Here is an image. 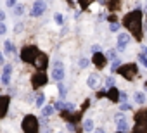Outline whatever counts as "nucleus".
<instances>
[{"label":"nucleus","instance_id":"4","mask_svg":"<svg viewBox=\"0 0 147 133\" xmlns=\"http://www.w3.org/2000/svg\"><path fill=\"white\" fill-rule=\"evenodd\" d=\"M52 78H54L55 81H59V83L64 80V66H62L61 60L54 62V68H52Z\"/></svg>","mask_w":147,"mask_h":133},{"label":"nucleus","instance_id":"22","mask_svg":"<svg viewBox=\"0 0 147 133\" xmlns=\"http://www.w3.org/2000/svg\"><path fill=\"white\" fill-rule=\"evenodd\" d=\"M106 59H109V60H116V52L114 50H109V52H106Z\"/></svg>","mask_w":147,"mask_h":133},{"label":"nucleus","instance_id":"29","mask_svg":"<svg viewBox=\"0 0 147 133\" xmlns=\"http://www.w3.org/2000/svg\"><path fill=\"white\" fill-rule=\"evenodd\" d=\"M109 30H111V31H118V30H119V24H118V23H113V24L109 26Z\"/></svg>","mask_w":147,"mask_h":133},{"label":"nucleus","instance_id":"25","mask_svg":"<svg viewBox=\"0 0 147 133\" xmlns=\"http://www.w3.org/2000/svg\"><path fill=\"white\" fill-rule=\"evenodd\" d=\"M78 64H80V68H87V66H88V64H90V60H88V59H83V57H82V59H80V62H78Z\"/></svg>","mask_w":147,"mask_h":133},{"label":"nucleus","instance_id":"26","mask_svg":"<svg viewBox=\"0 0 147 133\" xmlns=\"http://www.w3.org/2000/svg\"><path fill=\"white\" fill-rule=\"evenodd\" d=\"M59 90H61V99H64L66 97V87L62 83H59Z\"/></svg>","mask_w":147,"mask_h":133},{"label":"nucleus","instance_id":"5","mask_svg":"<svg viewBox=\"0 0 147 133\" xmlns=\"http://www.w3.org/2000/svg\"><path fill=\"white\" fill-rule=\"evenodd\" d=\"M45 9H47V4L45 2H42V0H38V2H35L33 4V7H31V16L33 17H38V16H42L43 12H45Z\"/></svg>","mask_w":147,"mask_h":133},{"label":"nucleus","instance_id":"32","mask_svg":"<svg viewBox=\"0 0 147 133\" xmlns=\"http://www.w3.org/2000/svg\"><path fill=\"white\" fill-rule=\"evenodd\" d=\"M119 109H121V111H128V109H130V105H128V104H121V107H119Z\"/></svg>","mask_w":147,"mask_h":133},{"label":"nucleus","instance_id":"3","mask_svg":"<svg viewBox=\"0 0 147 133\" xmlns=\"http://www.w3.org/2000/svg\"><path fill=\"white\" fill-rule=\"evenodd\" d=\"M42 54H38V50L35 47H26L23 50V60L26 62H35V59H40Z\"/></svg>","mask_w":147,"mask_h":133},{"label":"nucleus","instance_id":"2","mask_svg":"<svg viewBox=\"0 0 147 133\" xmlns=\"http://www.w3.org/2000/svg\"><path fill=\"white\" fill-rule=\"evenodd\" d=\"M23 131L24 133H38V123L35 116H26L23 119Z\"/></svg>","mask_w":147,"mask_h":133},{"label":"nucleus","instance_id":"20","mask_svg":"<svg viewBox=\"0 0 147 133\" xmlns=\"http://www.w3.org/2000/svg\"><path fill=\"white\" fill-rule=\"evenodd\" d=\"M106 87H107L109 90L114 88V78H113V76H107V78H106Z\"/></svg>","mask_w":147,"mask_h":133},{"label":"nucleus","instance_id":"6","mask_svg":"<svg viewBox=\"0 0 147 133\" xmlns=\"http://www.w3.org/2000/svg\"><path fill=\"white\" fill-rule=\"evenodd\" d=\"M114 121H116L119 131H126V130H128V121H126L125 114H116V116H114Z\"/></svg>","mask_w":147,"mask_h":133},{"label":"nucleus","instance_id":"28","mask_svg":"<svg viewBox=\"0 0 147 133\" xmlns=\"http://www.w3.org/2000/svg\"><path fill=\"white\" fill-rule=\"evenodd\" d=\"M5 31H7V26H5V23H0V35H5Z\"/></svg>","mask_w":147,"mask_h":133},{"label":"nucleus","instance_id":"19","mask_svg":"<svg viewBox=\"0 0 147 133\" xmlns=\"http://www.w3.org/2000/svg\"><path fill=\"white\" fill-rule=\"evenodd\" d=\"M45 104V95L43 93H38L36 95V107H42Z\"/></svg>","mask_w":147,"mask_h":133},{"label":"nucleus","instance_id":"9","mask_svg":"<svg viewBox=\"0 0 147 133\" xmlns=\"http://www.w3.org/2000/svg\"><path fill=\"white\" fill-rule=\"evenodd\" d=\"M135 73H137V68H135L133 64H128V66H125V69H121V75L125 78H128V80H131Z\"/></svg>","mask_w":147,"mask_h":133},{"label":"nucleus","instance_id":"27","mask_svg":"<svg viewBox=\"0 0 147 133\" xmlns=\"http://www.w3.org/2000/svg\"><path fill=\"white\" fill-rule=\"evenodd\" d=\"M119 100H121L123 104H126V100H128V95H126L125 92H119Z\"/></svg>","mask_w":147,"mask_h":133},{"label":"nucleus","instance_id":"36","mask_svg":"<svg viewBox=\"0 0 147 133\" xmlns=\"http://www.w3.org/2000/svg\"><path fill=\"white\" fill-rule=\"evenodd\" d=\"M145 7H147V5H145Z\"/></svg>","mask_w":147,"mask_h":133},{"label":"nucleus","instance_id":"35","mask_svg":"<svg viewBox=\"0 0 147 133\" xmlns=\"http://www.w3.org/2000/svg\"><path fill=\"white\" fill-rule=\"evenodd\" d=\"M118 133H123V131H118Z\"/></svg>","mask_w":147,"mask_h":133},{"label":"nucleus","instance_id":"18","mask_svg":"<svg viewBox=\"0 0 147 133\" xmlns=\"http://www.w3.org/2000/svg\"><path fill=\"white\" fill-rule=\"evenodd\" d=\"M109 99H111V100H119V92H118L116 88H111V90H109Z\"/></svg>","mask_w":147,"mask_h":133},{"label":"nucleus","instance_id":"1","mask_svg":"<svg viewBox=\"0 0 147 133\" xmlns=\"http://www.w3.org/2000/svg\"><path fill=\"white\" fill-rule=\"evenodd\" d=\"M125 24L137 35L140 36V11H133L128 16H125Z\"/></svg>","mask_w":147,"mask_h":133},{"label":"nucleus","instance_id":"24","mask_svg":"<svg viewBox=\"0 0 147 133\" xmlns=\"http://www.w3.org/2000/svg\"><path fill=\"white\" fill-rule=\"evenodd\" d=\"M23 12H24V7H23V5H19V4H18V7H16V9H14V16H21V14H23Z\"/></svg>","mask_w":147,"mask_h":133},{"label":"nucleus","instance_id":"14","mask_svg":"<svg viewBox=\"0 0 147 133\" xmlns=\"http://www.w3.org/2000/svg\"><path fill=\"white\" fill-rule=\"evenodd\" d=\"M55 112V107L54 105H43L42 107V116L43 118H49V116H52Z\"/></svg>","mask_w":147,"mask_h":133},{"label":"nucleus","instance_id":"23","mask_svg":"<svg viewBox=\"0 0 147 133\" xmlns=\"http://www.w3.org/2000/svg\"><path fill=\"white\" fill-rule=\"evenodd\" d=\"M55 111H59V109H67V104H64L62 100H59V102H55Z\"/></svg>","mask_w":147,"mask_h":133},{"label":"nucleus","instance_id":"21","mask_svg":"<svg viewBox=\"0 0 147 133\" xmlns=\"http://www.w3.org/2000/svg\"><path fill=\"white\" fill-rule=\"evenodd\" d=\"M138 62H140V64L144 66L145 69H147V57H145L144 54H138Z\"/></svg>","mask_w":147,"mask_h":133},{"label":"nucleus","instance_id":"10","mask_svg":"<svg viewBox=\"0 0 147 133\" xmlns=\"http://www.w3.org/2000/svg\"><path fill=\"white\" fill-rule=\"evenodd\" d=\"M87 85H88L90 88H97V87L100 85V76H99L97 73H92V75L88 76V80H87Z\"/></svg>","mask_w":147,"mask_h":133},{"label":"nucleus","instance_id":"7","mask_svg":"<svg viewBox=\"0 0 147 133\" xmlns=\"http://www.w3.org/2000/svg\"><path fill=\"white\" fill-rule=\"evenodd\" d=\"M128 43H130V35L128 33H119V36H118V50L123 52Z\"/></svg>","mask_w":147,"mask_h":133},{"label":"nucleus","instance_id":"17","mask_svg":"<svg viewBox=\"0 0 147 133\" xmlns=\"http://www.w3.org/2000/svg\"><path fill=\"white\" fill-rule=\"evenodd\" d=\"M133 99H135V102H137V104H140V105H142V104L145 102V93H142V92H137Z\"/></svg>","mask_w":147,"mask_h":133},{"label":"nucleus","instance_id":"11","mask_svg":"<svg viewBox=\"0 0 147 133\" xmlns=\"http://www.w3.org/2000/svg\"><path fill=\"white\" fill-rule=\"evenodd\" d=\"M47 83V78H45V75L42 73V75H36L35 78H33V87L35 88H38L40 85H45Z\"/></svg>","mask_w":147,"mask_h":133},{"label":"nucleus","instance_id":"33","mask_svg":"<svg viewBox=\"0 0 147 133\" xmlns=\"http://www.w3.org/2000/svg\"><path fill=\"white\" fill-rule=\"evenodd\" d=\"M67 130H69V131H75V126H73V124H69V123H67Z\"/></svg>","mask_w":147,"mask_h":133},{"label":"nucleus","instance_id":"13","mask_svg":"<svg viewBox=\"0 0 147 133\" xmlns=\"http://www.w3.org/2000/svg\"><path fill=\"white\" fill-rule=\"evenodd\" d=\"M133 133H147V123H145V121H138V119H137V126H135Z\"/></svg>","mask_w":147,"mask_h":133},{"label":"nucleus","instance_id":"15","mask_svg":"<svg viewBox=\"0 0 147 133\" xmlns=\"http://www.w3.org/2000/svg\"><path fill=\"white\" fill-rule=\"evenodd\" d=\"M94 62H95V66H99V68H104L106 57H102L100 54H95V55H94Z\"/></svg>","mask_w":147,"mask_h":133},{"label":"nucleus","instance_id":"12","mask_svg":"<svg viewBox=\"0 0 147 133\" xmlns=\"http://www.w3.org/2000/svg\"><path fill=\"white\" fill-rule=\"evenodd\" d=\"M4 54H12V55L16 54V47L12 45L11 40H5L4 42Z\"/></svg>","mask_w":147,"mask_h":133},{"label":"nucleus","instance_id":"34","mask_svg":"<svg viewBox=\"0 0 147 133\" xmlns=\"http://www.w3.org/2000/svg\"><path fill=\"white\" fill-rule=\"evenodd\" d=\"M94 133H104V130H102V128H97V130H95Z\"/></svg>","mask_w":147,"mask_h":133},{"label":"nucleus","instance_id":"30","mask_svg":"<svg viewBox=\"0 0 147 133\" xmlns=\"http://www.w3.org/2000/svg\"><path fill=\"white\" fill-rule=\"evenodd\" d=\"M55 23L57 24H62V16L61 14H55Z\"/></svg>","mask_w":147,"mask_h":133},{"label":"nucleus","instance_id":"8","mask_svg":"<svg viewBox=\"0 0 147 133\" xmlns=\"http://www.w3.org/2000/svg\"><path fill=\"white\" fill-rule=\"evenodd\" d=\"M11 75H12V66L11 64H5L4 66V71H2V85H9Z\"/></svg>","mask_w":147,"mask_h":133},{"label":"nucleus","instance_id":"16","mask_svg":"<svg viewBox=\"0 0 147 133\" xmlns=\"http://www.w3.org/2000/svg\"><path fill=\"white\" fill-rule=\"evenodd\" d=\"M83 131H95L92 119H85V121H83Z\"/></svg>","mask_w":147,"mask_h":133},{"label":"nucleus","instance_id":"31","mask_svg":"<svg viewBox=\"0 0 147 133\" xmlns=\"http://www.w3.org/2000/svg\"><path fill=\"white\" fill-rule=\"evenodd\" d=\"M92 52H100V45H94L92 47Z\"/></svg>","mask_w":147,"mask_h":133}]
</instances>
